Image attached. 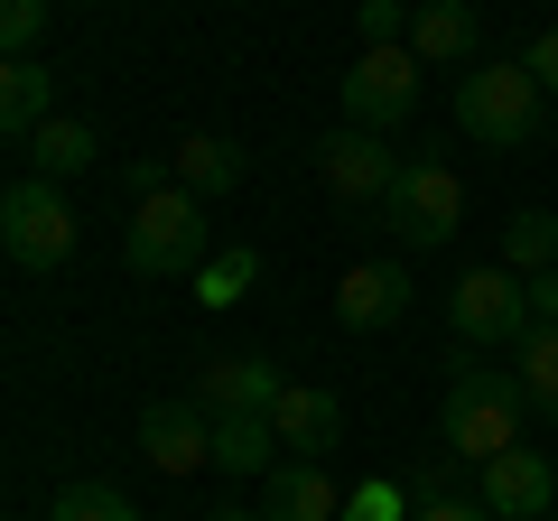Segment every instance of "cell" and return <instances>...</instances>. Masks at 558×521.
<instances>
[{
	"mask_svg": "<svg viewBox=\"0 0 558 521\" xmlns=\"http://www.w3.org/2000/svg\"><path fill=\"white\" fill-rule=\"evenodd\" d=\"M521 410H531L521 373H502V363H457V373H447V401H438V438L457 447L465 465H494L502 447H521Z\"/></svg>",
	"mask_w": 558,
	"mask_h": 521,
	"instance_id": "cell-1",
	"label": "cell"
},
{
	"mask_svg": "<svg viewBox=\"0 0 558 521\" xmlns=\"http://www.w3.org/2000/svg\"><path fill=\"white\" fill-rule=\"evenodd\" d=\"M121 252H131L140 280H186V270H205V260H215V242H205V196H186L178 178L140 186L131 223H121Z\"/></svg>",
	"mask_w": 558,
	"mask_h": 521,
	"instance_id": "cell-2",
	"label": "cell"
},
{
	"mask_svg": "<svg viewBox=\"0 0 558 521\" xmlns=\"http://www.w3.org/2000/svg\"><path fill=\"white\" fill-rule=\"evenodd\" d=\"M539 75L521 57H484L475 75H457V131L465 141H484V149H521L539 131Z\"/></svg>",
	"mask_w": 558,
	"mask_h": 521,
	"instance_id": "cell-3",
	"label": "cell"
},
{
	"mask_svg": "<svg viewBox=\"0 0 558 521\" xmlns=\"http://www.w3.org/2000/svg\"><path fill=\"white\" fill-rule=\"evenodd\" d=\"M381 223L400 233V252H447L457 223H465V178L447 159H410L400 186L381 196Z\"/></svg>",
	"mask_w": 558,
	"mask_h": 521,
	"instance_id": "cell-4",
	"label": "cell"
},
{
	"mask_svg": "<svg viewBox=\"0 0 558 521\" xmlns=\"http://www.w3.org/2000/svg\"><path fill=\"white\" fill-rule=\"evenodd\" d=\"M418 112V47H354V75H344V121L391 141L400 121Z\"/></svg>",
	"mask_w": 558,
	"mask_h": 521,
	"instance_id": "cell-5",
	"label": "cell"
},
{
	"mask_svg": "<svg viewBox=\"0 0 558 521\" xmlns=\"http://www.w3.org/2000/svg\"><path fill=\"white\" fill-rule=\"evenodd\" d=\"M0 252L20 260V270H57V260H75V215H65L57 178H20L10 196H0Z\"/></svg>",
	"mask_w": 558,
	"mask_h": 521,
	"instance_id": "cell-6",
	"label": "cell"
},
{
	"mask_svg": "<svg viewBox=\"0 0 558 521\" xmlns=\"http://www.w3.org/2000/svg\"><path fill=\"white\" fill-rule=\"evenodd\" d=\"M447 326H457L465 344H521V336H531V280L502 270V260L465 270L457 299H447Z\"/></svg>",
	"mask_w": 558,
	"mask_h": 521,
	"instance_id": "cell-7",
	"label": "cell"
},
{
	"mask_svg": "<svg viewBox=\"0 0 558 521\" xmlns=\"http://www.w3.org/2000/svg\"><path fill=\"white\" fill-rule=\"evenodd\" d=\"M400 168H410V159H400V149L381 141V131H354V121L317 141V178L336 186L344 205H381V196L400 186Z\"/></svg>",
	"mask_w": 558,
	"mask_h": 521,
	"instance_id": "cell-8",
	"label": "cell"
},
{
	"mask_svg": "<svg viewBox=\"0 0 558 521\" xmlns=\"http://www.w3.org/2000/svg\"><path fill=\"white\" fill-rule=\"evenodd\" d=\"M279 391H289V381H279L260 354H223V363H205V373H196V391H186V401H196L205 420H270Z\"/></svg>",
	"mask_w": 558,
	"mask_h": 521,
	"instance_id": "cell-9",
	"label": "cell"
},
{
	"mask_svg": "<svg viewBox=\"0 0 558 521\" xmlns=\"http://www.w3.org/2000/svg\"><path fill=\"white\" fill-rule=\"evenodd\" d=\"M475 494L494 502L502 521H539L558 502V457H539V447H502L494 465H475Z\"/></svg>",
	"mask_w": 558,
	"mask_h": 521,
	"instance_id": "cell-10",
	"label": "cell"
},
{
	"mask_svg": "<svg viewBox=\"0 0 558 521\" xmlns=\"http://www.w3.org/2000/svg\"><path fill=\"white\" fill-rule=\"evenodd\" d=\"M410 299H418L410 260H354V270L336 280V317L354 326V336H373V326H400V317H410Z\"/></svg>",
	"mask_w": 558,
	"mask_h": 521,
	"instance_id": "cell-11",
	"label": "cell"
},
{
	"mask_svg": "<svg viewBox=\"0 0 558 521\" xmlns=\"http://www.w3.org/2000/svg\"><path fill=\"white\" fill-rule=\"evenodd\" d=\"M140 447H149L159 475H196V465H215V420L196 401H159V410H140Z\"/></svg>",
	"mask_w": 558,
	"mask_h": 521,
	"instance_id": "cell-12",
	"label": "cell"
},
{
	"mask_svg": "<svg viewBox=\"0 0 558 521\" xmlns=\"http://www.w3.org/2000/svg\"><path fill=\"white\" fill-rule=\"evenodd\" d=\"M260 512L270 521H336L344 494H336V475H326V457H279L270 475H260Z\"/></svg>",
	"mask_w": 558,
	"mask_h": 521,
	"instance_id": "cell-13",
	"label": "cell"
},
{
	"mask_svg": "<svg viewBox=\"0 0 558 521\" xmlns=\"http://www.w3.org/2000/svg\"><path fill=\"white\" fill-rule=\"evenodd\" d=\"M270 428H279V447H289V457H326V447L344 438V401L326 391V381H289V391H279V410H270Z\"/></svg>",
	"mask_w": 558,
	"mask_h": 521,
	"instance_id": "cell-14",
	"label": "cell"
},
{
	"mask_svg": "<svg viewBox=\"0 0 558 521\" xmlns=\"http://www.w3.org/2000/svg\"><path fill=\"white\" fill-rule=\"evenodd\" d=\"M410 47H418V65H465L484 47L475 0H418L410 10Z\"/></svg>",
	"mask_w": 558,
	"mask_h": 521,
	"instance_id": "cell-15",
	"label": "cell"
},
{
	"mask_svg": "<svg viewBox=\"0 0 558 521\" xmlns=\"http://www.w3.org/2000/svg\"><path fill=\"white\" fill-rule=\"evenodd\" d=\"M47 121H57V75H47L38 57H10V65H0V131L28 149Z\"/></svg>",
	"mask_w": 558,
	"mask_h": 521,
	"instance_id": "cell-16",
	"label": "cell"
},
{
	"mask_svg": "<svg viewBox=\"0 0 558 521\" xmlns=\"http://www.w3.org/2000/svg\"><path fill=\"white\" fill-rule=\"evenodd\" d=\"M168 178H178L186 196H223V186L242 178V149H233V141H215V131H196V141H178Z\"/></svg>",
	"mask_w": 558,
	"mask_h": 521,
	"instance_id": "cell-17",
	"label": "cell"
},
{
	"mask_svg": "<svg viewBox=\"0 0 558 521\" xmlns=\"http://www.w3.org/2000/svg\"><path fill=\"white\" fill-rule=\"evenodd\" d=\"M94 121H75V112H57L38 131V141H28V178H75V168H94Z\"/></svg>",
	"mask_w": 558,
	"mask_h": 521,
	"instance_id": "cell-18",
	"label": "cell"
},
{
	"mask_svg": "<svg viewBox=\"0 0 558 521\" xmlns=\"http://www.w3.org/2000/svg\"><path fill=\"white\" fill-rule=\"evenodd\" d=\"M279 428L270 420H215V475H270Z\"/></svg>",
	"mask_w": 558,
	"mask_h": 521,
	"instance_id": "cell-19",
	"label": "cell"
},
{
	"mask_svg": "<svg viewBox=\"0 0 558 521\" xmlns=\"http://www.w3.org/2000/svg\"><path fill=\"white\" fill-rule=\"evenodd\" d=\"M502 270H521V280H539V270H558V215H539V205H521V215L502 223Z\"/></svg>",
	"mask_w": 558,
	"mask_h": 521,
	"instance_id": "cell-20",
	"label": "cell"
},
{
	"mask_svg": "<svg viewBox=\"0 0 558 521\" xmlns=\"http://www.w3.org/2000/svg\"><path fill=\"white\" fill-rule=\"evenodd\" d=\"M512 373H521V391H531L539 420H558V326H531V336L512 344Z\"/></svg>",
	"mask_w": 558,
	"mask_h": 521,
	"instance_id": "cell-21",
	"label": "cell"
},
{
	"mask_svg": "<svg viewBox=\"0 0 558 521\" xmlns=\"http://www.w3.org/2000/svg\"><path fill=\"white\" fill-rule=\"evenodd\" d=\"M410 521H502V512H494L484 494H465V484L438 465V475H418V484H410Z\"/></svg>",
	"mask_w": 558,
	"mask_h": 521,
	"instance_id": "cell-22",
	"label": "cell"
},
{
	"mask_svg": "<svg viewBox=\"0 0 558 521\" xmlns=\"http://www.w3.org/2000/svg\"><path fill=\"white\" fill-rule=\"evenodd\" d=\"M252 280H260V252H252V242H223V252L196 270V299H205V307H233Z\"/></svg>",
	"mask_w": 558,
	"mask_h": 521,
	"instance_id": "cell-23",
	"label": "cell"
},
{
	"mask_svg": "<svg viewBox=\"0 0 558 521\" xmlns=\"http://www.w3.org/2000/svg\"><path fill=\"white\" fill-rule=\"evenodd\" d=\"M47 521H140L131 494H112V484H65L57 502H47Z\"/></svg>",
	"mask_w": 558,
	"mask_h": 521,
	"instance_id": "cell-24",
	"label": "cell"
},
{
	"mask_svg": "<svg viewBox=\"0 0 558 521\" xmlns=\"http://www.w3.org/2000/svg\"><path fill=\"white\" fill-rule=\"evenodd\" d=\"M47 20H57V0H0V47L28 57V47L47 38Z\"/></svg>",
	"mask_w": 558,
	"mask_h": 521,
	"instance_id": "cell-25",
	"label": "cell"
},
{
	"mask_svg": "<svg viewBox=\"0 0 558 521\" xmlns=\"http://www.w3.org/2000/svg\"><path fill=\"white\" fill-rule=\"evenodd\" d=\"M344 521H410V494H400V484H354V494H344Z\"/></svg>",
	"mask_w": 558,
	"mask_h": 521,
	"instance_id": "cell-26",
	"label": "cell"
},
{
	"mask_svg": "<svg viewBox=\"0 0 558 521\" xmlns=\"http://www.w3.org/2000/svg\"><path fill=\"white\" fill-rule=\"evenodd\" d=\"M521 65H531V75H539V94H558V20L539 28L531 47H521Z\"/></svg>",
	"mask_w": 558,
	"mask_h": 521,
	"instance_id": "cell-27",
	"label": "cell"
},
{
	"mask_svg": "<svg viewBox=\"0 0 558 521\" xmlns=\"http://www.w3.org/2000/svg\"><path fill=\"white\" fill-rule=\"evenodd\" d=\"M205 521H270V512H233V502H223V512H205Z\"/></svg>",
	"mask_w": 558,
	"mask_h": 521,
	"instance_id": "cell-28",
	"label": "cell"
},
{
	"mask_svg": "<svg viewBox=\"0 0 558 521\" xmlns=\"http://www.w3.org/2000/svg\"><path fill=\"white\" fill-rule=\"evenodd\" d=\"M539 521H549V512H539Z\"/></svg>",
	"mask_w": 558,
	"mask_h": 521,
	"instance_id": "cell-29",
	"label": "cell"
}]
</instances>
